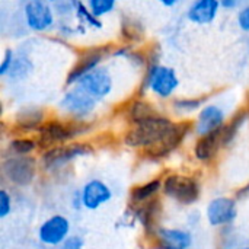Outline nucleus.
Returning a JSON list of instances; mask_svg holds the SVG:
<instances>
[{"instance_id":"9","label":"nucleus","mask_w":249,"mask_h":249,"mask_svg":"<svg viewBox=\"0 0 249 249\" xmlns=\"http://www.w3.org/2000/svg\"><path fill=\"white\" fill-rule=\"evenodd\" d=\"M23 16L29 29L35 32L48 31L54 25V13L47 0H26L23 4Z\"/></svg>"},{"instance_id":"1","label":"nucleus","mask_w":249,"mask_h":249,"mask_svg":"<svg viewBox=\"0 0 249 249\" xmlns=\"http://www.w3.org/2000/svg\"><path fill=\"white\" fill-rule=\"evenodd\" d=\"M174 125L175 123L171 121L168 117L158 114L139 124H133V128H130L124 134V143L136 149H152L166 139Z\"/></svg>"},{"instance_id":"35","label":"nucleus","mask_w":249,"mask_h":249,"mask_svg":"<svg viewBox=\"0 0 249 249\" xmlns=\"http://www.w3.org/2000/svg\"><path fill=\"white\" fill-rule=\"evenodd\" d=\"M51 1H53V0H51Z\"/></svg>"},{"instance_id":"12","label":"nucleus","mask_w":249,"mask_h":249,"mask_svg":"<svg viewBox=\"0 0 249 249\" xmlns=\"http://www.w3.org/2000/svg\"><path fill=\"white\" fill-rule=\"evenodd\" d=\"M152 238L156 249H190L193 245V235L184 229L159 226Z\"/></svg>"},{"instance_id":"23","label":"nucleus","mask_w":249,"mask_h":249,"mask_svg":"<svg viewBox=\"0 0 249 249\" xmlns=\"http://www.w3.org/2000/svg\"><path fill=\"white\" fill-rule=\"evenodd\" d=\"M34 70V63L32 60L26 55V54H19L15 57L13 63H12V67L7 73V76L10 77V80L13 82H19V80H23L26 79Z\"/></svg>"},{"instance_id":"4","label":"nucleus","mask_w":249,"mask_h":249,"mask_svg":"<svg viewBox=\"0 0 249 249\" xmlns=\"http://www.w3.org/2000/svg\"><path fill=\"white\" fill-rule=\"evenodd\" d=\"M3 177L16 187H28L36 175V162L32 156H6L1 162Z\"/></svg>"},{"instance_id":"18","label":"nucleus","mask_w":249,"mask_h":249,"mask_svg":"<svg viewBox=\"0 0 249 249\" xmlns=\"http://www.w3.org/2000/svg\"><path fill=\"white\" fill-rule=\"evenodd\" d=\"M223 147L225 146L222 139V128H219L217 131H213L210 134L200 136L194 146V156L200 162H210Z\"/></svg>"},{"instance_id":"2","label":"nucleus","mask_w":249,"mask_h":249,"mask_svg":"<svg viewBox=\"0 0 249 249\" xmlns=\"http://www.w3.org/2000/svg\"><path fill=\"white\" fill-rule=\"evenodd\" d=\"M90 130V125L82 120H50L45 121L38 130V144L50 149L60 144H67L79 136L86 134Z\"/></svg>"},{"instance_id":"33","label":"nucleus","mask_w":249,"mask_h":249,"mask_svg":"<svg viewBox=\"0 0 249 249\" xmlns=\"http://www.w3.org/2000/svg\"><path fill=\"white\" fill-rule=\"evenodd\" d=\"M162 4H165V6H168V7H171V6H175V4H178L179 1H182V0H159Z\"/></svg>"},{"instance_id":"20","label":"nucleus","mask_w":249,"mask_h":249,"mask_svg":"<svg viewBox=\"0 0 249 249\" xmlns=\"http://www.w3.org/2000/svg\"><path fill=\"white\" fill-rule=\"evenodd\" d=\"M16 127L22 131H38L41 125L45 123V114L42 109L35 107L22 108L16 114Z\"/></svg>"},{"instance_id":"24","label":"nucleus","mask_w":249,"mask_h":249,"mask_svg":"<svg viewBox=\"0 0 249 249\" xmlns=\"http://www.w3.org/2000/svg\"><path fill=\"white\" fill-rule=\"evenodd\" d=\"M38 146H39L38 140H34L29 137H19V139H13L9 143V152H10V155L29 156L32 152L36 150Z\"/></svg>"},{"instance_id":"32","label":"nucleus","mask_w":249,"mask_h":249,"mask_svg":"<svg viewBox=\"0 0 249 249\" xmlns=\"http://www.w3.org/2000/svg\"><path fill=\"white\" fill-rule=\"evenodd\" d=\"M249 3V0H220V6L225 9H238L244 7Z\"/></svg>"},{"instance_id":"26","label":"nucleus","mask_w":249,"mask_h":249,"mask_svg":"<svg viewBox=\"0 0 249 249\" xmlns=\"http://www.w3.org/2000/svg\"><path fill=\"white\" fill-rule=\"evenodd\" d=\"M115 4H117V0H88V7L96 18L111 13Z\"/></svg>"},{"instance_id":"21","label":"nucleus","mask_w":249,"mask_h":249,"mask_svg":"<svg viewBox=\"0 0 249 249\" xmlns=\"http://www.w3.org/2000/svg\"><path fill=\"white\" fill-rule=\"evenodd\" d=\"M162 185H163V181H160L159 178H155L152 181H147L144 184L133 187L130 191L131 204L137 206V204H143L146 201L156 198V196L162 191Z\"/></svg>"},{"instance_id":"30","label":"nucleus","mask_w":249,"mask_h":249,"mask_svg":"<svg viewBox=\"0 0 249 249\" xmlns=\"http://www.w3.org/2000/svg\"><path fill=\"white\" fill-rule=\"evenodd\" d=\"M60 249H83V239L80 236H69L61 245Z\"/></svg>"},{"instance_id":"8","label":"nucleus","mask_w":249,"mask_h":249,"mask_svg":"<svg viewBox=\"0 0 249 249\" xmlns=\"http://www.w3.org/2000/svg\"><path fill=\"white\" fill-rule=\"evenodd\" d=\"M80 89H83L86 93L93 96L96 101L107 98L114 88V80L107 67H96L88 74H85L77 83Z\"/></svg>"},{"instance_id":"27","label":"nucleus","mask_w":249,"mask_h":249,"mask_svg":"<svg viewBox=\"0 0 249 249\" xmlns=\"http://www.w3.org/2000/svg\"><path fill=\"white\" fill-rule=\"evenodd\" d=\"M201 105H203V99H198V98H179V99L174 101L175 111L182 112V114L194 112V111L200 109Z\"/></svg>"},{"instance_id":"15","label":"nucleus","mask_w":249,"mask_h":249,"mask_svg":"<svg viewBox=\"0 0 249 249\" xmlns=\"http://www.w3.org/2000/svg\"><path fill=\"white\" fill-rule=\"evenodd\" d=\"M225 120V111L219 105L209 104L200 109L194 124V130L198 136H206L222 128L226 124Z\"/></svg>"},{"instance_id":"3","label":"nucleus","mask_w":249,"mask_h":249,"mask_svg":"<svg viewBox=\"0 0 249 249\" xmlns=\"http://www.w3.org/2000/svg\"><path fill=\"white\" fill-rule=\"evenodd\" d=\"M93 153V147L89 143H67L47 149L41 156V166L47 172H54L63 169L66 165L77 158L89 156Z\"/></svg>"},{"instance_id":"19","label":"nucleus","mask_w":249,"mask_h":249,"mask_svg":"<svg viewBox=\"0 0 249 249\" xmlns=\"http://www.w3.org/2000/svg\"><path fill=\"white\" fill-rule=\"evenodd\" d=\"M220 9V0H196L187 13V18L200 25L210 23L216 19Z\"/></svg>"},{"instance_id":"5","label":"nucleus","mask_w":249,"mask_h":249,"mask_svg":"<svg viewBox=\"0 0 249 249\" xmlns=\"http://www.w3.org/2000/svg\"><path fill=\"white\" fill-rule=\"evenodd\" d=\"M162 191L179 204L191 206L200 198V184L187 175H169L163 179Z\"/></svg>"},{"instance_id":"31","label":"nucleus","mask_w":249,"mask_h":249,"mask_svg":"<svg viewBox=\"0 0 249 249\" xmlns=\"http://www.w3.org/2000/svg\"><path fill=\"white\" fill-rule=\"evenodd\" d=\"M238 23H239L242 31L249 32V3L239 10V13H238Z\"/></svg>"},{"instance_id":"22","label":"nucleus","mask_w":249,"mask_h":249,"mask_svg":"<svg viewBox=\"0 0 249 249\" xmlns=\"http://www.w3.org/2000/svg\"><path fill=\"white\" fill-rule=\"evenodd\" d=\"M155 115H158V112L153 108V105H150L149 102L142 101V99L133 101L127 111V117L131 124H139V123H142L150 117H155Z\"/></svg>"},{"instance_id":"25","label":"nucleus","mask_w":249,"mask_h":249,"mask_svg":"<svg viewBox=\"0 0 249 249\" xmlns=\"http://www.w3.org/2000/svg\"><path fill=\"white\" fill-rule=\"evenodd\" d=\"M74 10H76V15H77V18H79L80 22L88 23V25L92 26V28H101V26H102L99 18H96V16L89 10V7H86L80 0H76V1H74Z\"/></svg>"},{"instance_id":"34","label":"nucleus","mask_w":249,"mask_h":249,"mask_svg":"<svg viewBox=\"0 0 249 249\" xmlns=\"http://www.w3.org/2000/svg\"><path fill=\"white\" fill-rule=\"evenodd\" d=\"M238 249H249V248H238Z\"/></svg>"},{"instance_id":"6","label":"nucleus","mask_w":249,"mask_h":249,"mask_svg":"<svg viewBox=\"0 0 249 249\" xmlns=\"http://www.w3.org/2000/svg\"><path fill=\"white\" fill-rule=\"evenodd\" d=\"M179 80L172 67L152 64L147 69V74L144 79V86L149 88L159 98H169L178 88Z\"/></svg>"},{"instance_id":"13","label":"nucleus","mask_w":249,"mask_h":249,"mask_svg":"<svg viewBox=\"0 0 249 249\" xmlns=\"http://www.w3.org/2000/svg\"><path fill=\"white\" fill-rule=\"evenodd\" d=\"M105 55H107V48H89V50L82 51L76 64L70 70L66 83L67 85L77 83L85 74H88L93 69L99 67V63L104 60Z\"/></svg>"},{"instance_id":"10","label":"nucleus","mask_w":249,"mask_h":249,"mask_svg":"<svg viewBox=\"0 0 249 249\" xmlns=\"http://www.w3.org/2000/svg\"><path fill=\"white\" fill-rule=\"evenodd\" d=\"M70 233V222L61 216L54 214L48 217L38 229V239L48 247L61 245Z\"/></svg>"},{"instance_id":"17","label":"nucleus","mask_w":249,"mask_h":249,"mask_svg":"<svg viewBox=\"0 0 249 249\" xmlns=\"http://www.w3.org/2000/svg\"><path fill=\"white\" fill-rule=\"evenodd\" d=\"M131 212L134 214V219L140 222L143 229L152 236L158 231V220L162 213V206L158 198H153L150 201H146L143 204H137L131 207Z\"/></svg>"},{"instance_id":"14","label":"nucleus","mask_w":249,"mask_h":249,"mask_svg":"<svg viewBox=\"0 0 249 249\" xmlns=\"http://www.w3.org/2000/svg\"><path fill=\"white\" fill-rule=\"evenodd\" d=\"M190 130H191V124L190 123H185V121L184 123H175L174 128L166 136V139L160 144H158V146H155L152 149L143 150L144 155H147L149 158H156V159L168 156L169 153H172L175 149H178L181 146V143L188 136Z\"/></svg>"},{"instance_id":"7","label":"nucleus","mask_w":249,"mask_h":249,"mask_svg":"<svg viewBox=\"0 0 249 249\" xmlns=\"http://www.w3.org/2000/svg\"><path fill=\"white\" fill-rule=\"evenodd\" d=\"M60 109L64 111L67 115H70L73 120H85L89 117L95 108H96V99L86 93L83 89L76 86L74 89H70L64 93L58 104Z\"/></svg>"},{"instance_id":"28","label":"nucleus","mask_w":249,"mask_h":249,"mask_svg":"<svg viewBox=\"0 0 249 249\" xmlns=\"http://www.w3.org/2000/svg\"><path fill=\"white\" fill-rule=\"evenodd\" d=\"M12 212V197L6 190H0V217L4 219Z\"/></svg>"},{"instance_id":"11","label":"nucleus","mask_w":249,"mask_h":249,"mask_svg":"<svg viewBox=\"0 0 249 249\" xmlns=\"http://www.w3.org/2000/svg\"><path fill=\"white\" fill-rule=\"evenodd\" d=\"M238 216L236 201L231 197H217L207 206V220L210 226L231 225Z\"/></svg>"},{"instance_id":"29","label":"nucleus","mask_w":249,"mask_h":249,"mask_svg":"<svg viewBox=\"0 0 249 249\" xmlns=\"http://www.w3.org/2000/svg\"><path fill=\"white\" fill-rule=\"evenodd\" d=\"M13 60H15L13 51L12 50H6L4 55H3V61L0 64V76H7V73H9V70L12 67Z\"/></svg>"},{"instance_id":"16","label":"nucleus","mask_w":249,"mask_h":249,"mask_svg":"<svg viewBox=\"0 0 249 249\" xmlns=\"http://www.w3.org/2000/svg\"><path fill=\"white\" fill-rule=\"evenodd\" d=\"M112 198L111 188L101 179H90L82 188L83 207L88 210H96L107 204Z\"/></svg>"}]
</instances>
